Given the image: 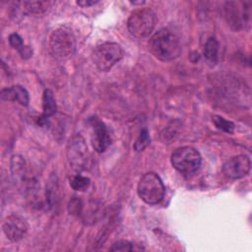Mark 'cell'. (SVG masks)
<instances>
[{
    "label": "cell",
    "mask_w": 252,
    "mask_h": 252,
    "mask_svg": "<svg viewBox=\"0 0 252 252\" xmlns=\"http://www.w3.org/2000/svg\"><path fill=\"white\" fill-rule=\"evenodd\" d=\"M9 43H10V45L13 48L17 49L19 51V53H21L24 50V48L26 47V45L24 44L23 39L20 36V34H18L16 32L10 34V36H9Z\"/></svg>",
    "instance_id": "21"
},
{
    "label": "cell",
    "mask_w": 252,
    "mask_h": 252,
    "mask_svg": "<svg viewBox=\"0 0 252 252\" xmlns=\"http://www.w3.org/2000/svg\"><path fill=\"white\" fill-rule=\"evenodd\" d=\"M91 180L81 174H76L70 179V186L76 191H85L90 186Z\"/></svg>",
    "instance_id": "17"
},
{
    "label": "cell",
    "mask_w": 252,
    "mask_h": 252,
    "mask_svg": "<svg viewBox=\"0 0 252 252\" xmlns=\"http://www.w3.org/2000/svg\"><path fill=\"white\" fill-rule=\"evenodd\" d=\"M2 230L6 237L12 241H20L29 230L27 220L18 214L9 215L2 223Z\"/></svg>",
    "instance_id": "7"
},
{
    "label": "cell",
    "mask_w": 252,
    "mask_h": 252,
    "mask_svg": "<svg viewBox=\"0 0 252 252\" xmlns=\"http://www.w3.org/2000/svg\"><path fill=\"white\" fill-rule=\"evenodd\" d=\"M150 142H151V139H150L148 130L146 128L142 129L133 148L136 152H142L150 144Z\"/></svg>",
    "instance_id": "18"
},
{
    "label": "cell",
    "mask_w": 252,
    "mask_h": 252,
    "mask_svg": "<svg viewBox=\"0 0 252 252\" xmlns=\"http://www.w3.org/2000/svg\"><path fill=\"white\" fill-rule=\"evenodd\" d=\"M67 157L73 168L80 170L87 166L89 160V151L84 139L81 136H77L70 141Z\"/></svg>",
    "instance_id": "9"
},
{
    "label": "cell",
    "mask_w": 252,
    "mask_h": 252,
    "mask_svg": "<svg viewBox=\"0 0 252 252\" xmlns=\"http://www.w3.org/2000/svg\"><path fill=\"white\" fill-rule=\"evenodd\" d=\"M250 4L251 2L241 3V9H239L236 2H227L225 4V18L227 23L235 30L240 29L243 25L245 27L250 22Z\"/></svg>",
    "instance_id": "10"
},
{
    "label": "cell",
    "mask_w": 252,
    "mask_h": 252,
    "mask_svg": "<svg viewBox=\"0 0 252 252\" xmlns=\"http://www.w3.org/2000/svg\"><path fill=\"white\" fill-rule=\"evenodd\" d=\"M82 207H83V205L81 203V200L76 199V198L71 200L69 203V206H68L70 214H80Z\"/></svg>",
    "instance_id": "22"
},
{
    "label": "cell",
    "mask_w": 252,
    "mask_h": 252,
    "mask_svg": "<svg viewBox=\"0 0 252 252\" xmlns=\"http://www.w3.org/2000/svg\"><path fill=\"white\" fill-rule=\"evenodd\" d=\"M11 172L14 181L18 185L21 184L24 187H26L28 184H30V180L28 177V169L23 157L19 155H15L12 157Z\"/></svg>",
    "instance_id": "12"
},
{
    "label": "cell",
    "mask_w": 252,
    "mask_h": 252,
    "mask_svg": "<svg viewBox=\"0 0 252 252\" xmlns=\"http://www.w3.org/2000/svg\"><path fill=\"white\" fill-rule=\"evenodd\" d=\"M92 126V146L95 152L103 153L110 145L109 131L106 125L98 119H93Z\"/></svg>",
    "instance_id": "11"
},
{
    "label": "cell",
    "mask_w": 252,
    "mask_h": 252,
    "mask_svg": "<svg viewBox=\"0 0 252 252\" xmlns=\"http://www.w3.org/2000/svg\"><path fill=\"white\" fill-rule=\"evenodd\" d=\"M1 98L6 101L18 102L24 106H27L30 102V95L28 91L20 85L3 89L1 91Z\"/></svg>",
    "instance_id": "13"
},
{
    "label": "cell",
    "mask_w": 252,
    "mask_h": 252,
    "mask_svg": "<svg viewBox=\"0 0 252 252\" xmlns=\"http://www.w3.org/2000/svg\"><path fill=\"white\" fill-rule=\"evenodd\" d=\"M22 5V12L25 14H42L48 10L51 2L48 1H26L20 3Z\"/></svg>",
    "instance_id": "14"
},
{
    "label": "cell",
    "mask_w": 252,
    "mask_h": 252,
    "mask_svg": "<svg viewBox=\"0 0 252 252\" xmlns=\"http://www.w3.org/2000/svg\"><path fill=\"white\" fill-rule=\"evenodd\" d=\"M157 22L156 13L151 8H140L131 13L127 21L128 32L137 38L147 37L153 32Z\"/></svg>",
    "instance_id": "5"
},
{
    "label": "cell",
    "mask_w": 252,
    "mask_h": 252,
    "mask_svg": "<svg viewBox=\"0 0 252 252\" xmlns=\"http://www.w3.org/2000/svg\"><path fill=\"white\" fill-rule=\"evenodd\" d=\"M204 55L205 57L212 61L216 62L219 57V42L215 37H210L204 46Z\"/></svg>",
    "instance_id": "16"
},
{
    "label": "cell",
    "mask_w": 252,
    "mask_h": 252,
    "mask_svg": "<svg viewBox=\"0 0 252 252\" xmlns=\"http://www.w3.org/2000/svg\"><path fill=\"white\" fill-rule=\"evenodd\" d=\"M213 121H214V124L216 125L217 128L226 132V133H232L233 132V128H234V125L232 122L220 117V116H214L213 117Z\"/></svg>",
    "instance_id": "19"
},
{
    "label": "cell",
    "mask_w": 252,
    "mask_h": 252,
    "mask_svg": "<svg viewBox=\"0 0 252 252\" xmlns=\"http://www.w3.org/2000/svg\"><path fill=\"white\" fill-rule=\"evenodd\" d=\"M110 251H122V252H129L135 250V245L128 241V240H118L112 244L109 248Z\"/></svg>",
    "instance_id": "20"
},
{
    "label": "cell",
    "mask_w": 252,
    "mask_h": 252,
    "mask_svg": "<svg viewBox=\"0 0 252 252\" xmlns=\"http://www.w3.org/2000/svg\"><path fill=\"white\" fill-rule=\"evenodd\" d=\"M124 55L120 44L116 42H103L97 45L92 55L94 64L102 72L109 71Z\"/></svg>",
    "instance_id": "6"
},
{
    "label": "cell",
    "mask_w": 252,
    "mask_h": 252,
    "mask_svg": "<svg viewBox=\"0 0 252 252\" xmlns=\"http://www.w3.org/2000/svg\"><path fill=\"white\" fill-rule=\"evenodd\" d=\"M170 162L178 172L190 177L200 169L202 157L195 148L183 146L174 150L170 157Z\"/></svg>",
    "instance_id": "3"
},
{
    "label": "cell",
    "mask_w": 252,
    "mask_h": 252,
    "mask_svg": "<svg viewBox=\"0 0 252 252\" xmlns=\"http://www.w3.org/2000/svg\"><path fill=\"white\" fill-rule=\"evenodd\" d=\"M48 48L50 54L57 60L70 58L76 50V37L68 27H59L49 35Z\"/></svg>",
    "instance_id": "2"
},
{
    "label": "cell",
    "mask_w": 252,
    "mask_h": 252,
    "mask_svg": "<svg viewBox=\"0 0 252 252\" xmlns=\"http://www.w3.org/2000/svg\"><path fill=\"white\" fill-rule=\"evenodd\" d=\"M137 192L145 203L157 205L162 201L165 188L161 178L156 172H147L140 178Z\"/></svg>",
    "instance_id": "4"
},
{
    "label": "cell",
    "mask_w": 252,
    "mask_h": 252,
    "mask_svg": "<svg viewBox=\"0 0 252 252\" xmlns=\"http://www.w3.org/2000/svg\"><path fill=\"white\" fill-rule=\"evenodd\" d=\"M57 109L56 100L54 98L53 93L50 90H45L42 96V118H48L55 114Z\"/></svg>",
    "instance_id": "15"
},
{
    "label": "cell",
    "mask_w": 252,
    "mask_h": 252,
    "mask_svg": "<svg viewBox=\"0 0 252 252\" xmlns=\"http://www.w3.org/2000/svg\"><path fill=\"white\" fill-rule=\"evenodd\" d=\"M251 168V161L246 155H237L227 158L222 165L223 174L229 179H240L246 176Z\"/></svg>",
    "instance_id": "8"
},
{
    "label": "cell",
    "mask_w": 252,
    "mask_h": 252,
    "mask_svg": "<svg viewBox=\"0 0 252 252\" xmlns=\"http://www.w3.org/2000/svg\"><path fill=\"white\" fill-rule=\"evenodd\" d=\"M149 49L157 59L172 61L180 55L181 43L175 32L163 28L152 35L149 41Z\"/></svg>",
    "instance_id": "1"
},
{
    "label": "cell",
    "mask_w": 252,
    "mask_h": 252,
    "mask_svg": "<svg viewBox=\"0 0 252 252\" xmlns=\"http://www.w3.org/2000/svg\"><path fill=\"white\" fill-rule=\"evenodd\" d=\"M97 3H98L97 0H80V1L76 2V4L81 7H90V6L95 5Z\"/></svg>",
    "instance_id": "23"
}]
</instances>
